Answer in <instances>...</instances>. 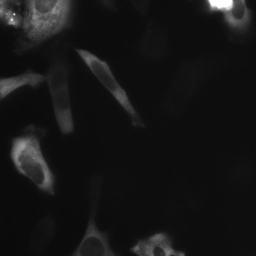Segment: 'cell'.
<instances>
[{"label":"cell","mask_w":256,"mask_h":256,"mask_svg":"<svg viewBox=\"0 0 256 256\" xmlns=\"http://www.w3.org/2000/svg\"><path fill=\"white\" fill-rule=\"evenodd\" d=\"M222 14L224 22L237 32L246 31L251 22L252 12L245 0H234L232 6Z\"/></svg>","instance_id":"cell-8"},{"label":"cell","mask_w":256,"mask_h":256,"mask_svg":"<svg viewBox=\"0 0 256 256\" xmlns=\"http://www.w3.org/2000/svg\"><path fill=\"white\" fill-rule=\"evenodd\" d=\"M170 256H186V254L183 252L173 249Z\"/></svg>","instance_id":"cell-12"},{"label":"cell","mask_w":256,"mask_h":256,"mask_svg":"<svg viewBox=\"0 0 256 256\" xmlns=\"http://www.w3.org/2000/svg\"><path fill=\"white\" fill-rule=\"evenodd\" d=\"M75 50L96 78L127 113L132 125L138 128H144V122L130 101L126 92L115 78L108 64L88 50L78 48H76Z\"/></svg>","instance_id":"cell-5"},{"label":"cell","mask_w":256,"mask_h":256,"mask_svg":"<svg viewBox=\"0 0 256 256\" xmlns=\"http://www.w3.org/2000/svg\"><path fill=\"white\" fill-rule=\"evenodd\" d=\"M46 130L30 125L12 141L10 157L18 172L29 179L41 191L55 193L54 175L42 154L40 140Z\"/></svg>","instance_id":"cell-2"},{"label":"cell","mask_w":256,"mask_h":256,"mask_svg":"<svg viewBox=\"0 0 256 256\" xmlns=\"http://www.w3.org/2000/svg\"><path fill=\"white\" fill-rule=\"evenodd\" d=\"M234 0H212L206 1L204 9L208 12H220L222 14L228 10L232 6Z\"/></svg>","instance_id":"cell-11"},{"label":"cell","mask_w":256,"mask_h":256,"mask_svg":"<svg viewBox=\"0 0 256 256\" xmlns=\"http://www.w3.org/2000/svg\"><path fill=\"white\" fill-rule=\"evenodd\" d=\"M173 240L166 232L156 233L139 240L130 248L136 256H170Z\"/></svg>","instance_id":"cell-6"},{"label":"cell","mask_w":256,"mask_h":256,"mask_svg":"<svg viewBox=\"0 0 256 256\" xmlns=\"http://www.w3.org/2000/svg\"><path fill=\"white\" fill-rule=\"evenodd\" d=\"M102 180L94 175L90 182V206L88 222L79 244L69 256H117L109 242L108 232L101 231L96 223Z\"/></svg>","instance_id":"cell-4"},{"label":"cell","mask_w":256,"mask_h":256,"mask_svg":"<svg viewBox=\"0 0 256 256\" xmlns=\"http://www.w3.org/2000/svg\"><path fill=\"white\" fill-rule=\"evenodd\" d=\"M46 76L54 116L60 132L72 133L74 123L68 82V68L62 60H56L48 68Z\"/></svg>","instance_id":"cell-3"},{"label":"cell","mask_w":256,"mask_h":256,"mask_svg":"<svg viewBox=\"0 0 256 256\" xmlns=\"http://www.w3.org/2000/svg\"><path fill=\"white\" fill-rule=\"evenodd\" d=\"M74 15L68 0L24 2L23 19L16 39L15 52L22 54L70 28Z\"/></svg>","instance_id":"cell-1"},{"label":"cell","mask_w":256,"mask_h":256,"mask_svg":"<svg viewBox=\"0 0 256 256\" xmlns=\"http://www.w3.org/2000/svg\"><path fill=\"white\" fill-rule=\"evenodd\" d=\"M22 2L19 0H0V18L4 25L20 28L24 11Z\"/></svg>","instance_id":"cell-10"},{"label":"cell","mask_w":256,"mask_h":256,"mask_svg":"<svg viewBox=\"0 0 256 256\" xmlns=\"http://www.w3.org/2000/svg\"><path fill=\"white\" fill-rule=\"evenodd\" d=\"M54 230V222L50 217L42 218L36 226L32 234V249L35 252L42 250L52 237Z\"/></svg>","instance_id":"cell-9"},{"label":"cell","mask_w":256,"mask_h":256,"mask_svg":"<svg viewBox=\"0 0 256 256\" xmlns=\"http://www.w3.org/2000/svg\"><path fill=\"white\" fill-rule=\"evenodd\" d=\"M46 80V76L28 70L17 76L1 78L0 98L2 100L18 88L24 86L36 88Z\"/></svg>","instance_id":"cell-7"}]
</instances>
